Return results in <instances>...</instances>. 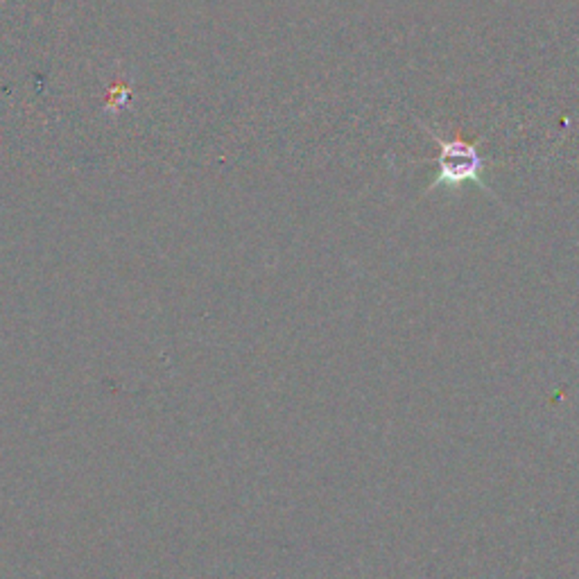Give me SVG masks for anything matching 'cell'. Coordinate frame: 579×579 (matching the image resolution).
I'll return each instance as SVG.
<instances>
[{
  "label": "cell",
  "instance_id": "cell-1",
  "mask_svg": "<svg viewBox=\"0 0 579 579\" xmlns=\"http://www.w3.org/2000/svg\"><path fill=\"white\" fill-rule=\"evenodd\" d=\"M425 129V134H430V138L439 145L437 158H425V163H432L437 167L434 172V179L430 181L425 193H432L434 188H460L464 184H475L484 195L498 199L493 195V190L489 188L487 181H484V170L491 166V161L482 157L479 152V145L484 138L479 140H464V138H443L437 129L428 125H421Z\"/></svg>",
  "mask_w": 579,
  "mask_h": 579
}]
</instances>
